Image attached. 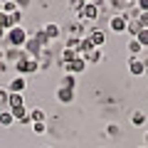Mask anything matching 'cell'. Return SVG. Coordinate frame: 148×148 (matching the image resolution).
<instances>
[{"label": "cell", "mask_w": 148, "mask_h": 148, "mask_svg": "<svg viewBox=\"0 0 148 148\" xmlns=\"http://www.w3.org/2000/svg\"><path fill=\"white\" fill-rule=\"evenodd\" d=\"M5 40H8V45L10 47H25V42L30 40V35H27V30L22 25H15V27H10V30L5 32Z\"/></svg>", "instance_id": "cell-1"}, {"label": "cell", "mask_w": 148, "mask_h": 148, "mask_svg": "<svg viewBox=\"0 0 148 148\" xmlns=\"http://www.w3.org/2000/svg\"><path fill=\"white\" fill-rule=\"evenodd\" d=\"M15 69L20 72V77H25V74H35V72H40V59L30 57V54L25 52V57H22L20 62H15Z\"/></svg>", "instance_id": "cell-2"}, {"label": "cell", "mask_w": 148, "mask_h": 148, "mask_svg": "<svg viewBox=\"0 0 148 148\" xmlns=\"http://www.w3.org/2000/svg\"><path fill=\"white\" fill-rule=\"evenodd\" d=\"M96 17H99V5H96V3H84V5L79 8V20L94 22Z\"/></svg>", "instance_id": "cell-3"}, {"label": "cell", "mask_w": 148, "mask_h": 148, "mask_svg": "<svg viewBox=\"0 0 148 148\" xmlns=\"http://www.w3.org/2000/svg\"><path fill=\"white\" fill-rule=\"evenodd\" d=\"M128 72H131L133 77H143V74L148 72V62L146 59H138V57H131L128 59Z\"/></svg>", "instance_id": "cell-4"}, {"label": "cell", "mask_w": 148, "mask_h": 148, "mask_svg": "<svg viewBox=\"0 0 148 148\" xmlns=\"http://www.w3.org/2000/svg\"><path fill=\"white\" fill-rule=\"evenodd\" d=\"M84 69H86V59L84 57H77V59H72V62L64 64V72L67 74H79V72H84Z\"/></svg>", "instance_id": "cell-5"}, {"label": "cell", "mask_w": 148, "mask_h": 148, "mask_svg": "<svg viewBox=\"0 0 148 148\" xmlns=\"http://www.w3.org/2000/svg\"><path fill=\"white\" fill-rule=\"evenodd\" d=\"M109 22H111V30H114V32H126V25H128V15H126V12H123V15H114Z\"/></svg>", "instance_id": "cell-6"}, {"label": "cell", "mask_w": 148, "mask_h": 148, "mask_svg": "<svg viewBox=\"0 0 148 148\" xmlns=\"http://www.w3.org/2000/svg\"><path fill=\"white\" fill-rule=\"evenodd\" d=\"M25 52L30 54V57H35V59H40V54H42V45L37 42L35 37H30V40H27V42H25Z\"/></svg>", "instance_id": "cell-7"}, {"label": "cell", "mask_w": 148, "mask_h": 148, "mask_svg": "<svg viewBox=\"0 0 148 148\" xmlns=\"http://www.w3.org/2000/svg\"><path fill=\"white\" fill-rule=\"evenodd\" d=\"M25 89H27V79L25 77H15V79L8 84V91H10V94H22Z\"/></svg>", "instance_id": "cell-8"}, {"label": "cell", "mask_w": 148, "mask_h": 148, "mask_svg": "<svg viewBox=\"0 0 148 148\" xmlns=\"http://www.w3.org/2000/svg\"><path fill=\"white\" fill-rule=\"evenodd\" d=\"M57 101H59V104H72V101H74V89H64V86H59V89H57Z\"/></svg>", "instance_id": "cell-9"}, {"label": "cell", "mask_w": 148, "mask_h": 148, "mask_svg": "<svg viewBox=\"0 0 148 148\" xmlns=\"http://www.w3.org/2000/svg\"><path fill=\"white\" fill-rule=\"evenodd\" d=\"M89 40H91V45L99 49L101 45H106V32H101V30H91V32H89Z\"/></svg>", "instance_id": "cell-10"}, {"label": "cell", "mask_w": 148, "mask_h": 148, "mask_svg": "<svg viewBox=\"0 0 148 148\" xmlns=\"http://www.w3.org/2000/svg\"><path fill=\"white\" fill-rule=\"evenodd\" d=\"M22 57H25V52L17 49V47H10V49L5 52V62H20Z\"/></svg>", "instance_id": "cell-11"}, {"label": "cell", "mask_w": 148, "mask_h": 148, "mask_svg": "<svg viewBox=\"0 0 148 148\" xmlns=\"http://www.w3.org/2000/svg\"><path fill=\"white\" fill-rule=\"evenodd\" d=\"M20 106H25V96L22 94H10V99H8V109H20Z\"/></svg>", "instance_id": "cell-12"}, {"label": "cell", "mask_w": 148, "mask_h": 148, "mask_svg": "<svg viewBox=\"0 0 148 148\" xmlns=\"http://www.w3.org/2000/svg\"><path fill=\"white\" fill-rule=\"evenodd\" d=\"M146 121H148V116H146V114H143V111H133V114H131V123H133V126H136V128L146 126Z\"/></svg>", "instance_id": "cell-13"}, {"label": "cell", "mask_w": 148, "mask_h": 148, "mask_svg": "<svg viewBox=\"0 0 148 148\" xmlns=\"http://www.w3.org/2000/svg\"><path fill=\"white\" fill-rule=\"evenodd\" d=\"M30 121L32 123H45V121H47V114H45L42 109H32L30 111Z\"/></svg>", "instance_id": "cell-14"}, {"label": "cell", "mask_w": 148, "mask_h": 148, "mask_svg": "<svg viewBox=\"0 0 148 148\" xmlns=\"http://www.w3.org/2000/svg\"><path fill=\"white\" fill-rule=\"evenodd\" d=\"M59 25H54V22H49V25H45V35H47V40H57L59 37Z\"/></svg>", "instance_id": "cell-15"}, {"label": "cell", "mask_w": 148, "mask_h": 148, "mask_svg": "<svg viewBox=\"0 0 148 148\" xmlns=\"http://www.w3.org/2000/svg\"><path fill=\"white\" fill-rule=\"evenodd\" d=\"M15 123V116H12V111H0V126H12Z\"/></svg>", "instance_id": "cell-16"}, {"label": "cell", "mask_w": 148, "mask_h": 148, "mask_svg": "<svg viewBox=\"0 0 148 148\" xmlns=\"http://www.w3.org/2000/svg\"><path fill=\"white\" fill-rule=\"evenodd\" d=\"M0 8H3V12H5V15H10V12L20 10V8H17V3H15V0H8V3H0Z\"/></svg>", "instance_id": "cell-17"}, {"label": "cell", "mask_w": 148, "mask_h": 148, "mask_svg": "<svg viewBox=\"0 0 148 148\" xmlns=\"http://www.w3.org/2000/svg\"><path fill=\"white\" fill-rule=\"evenodd\" d=\"M62 86H64V89H74V86H77L74 74H64V77H62Z\"/></svg>", "instance_id": "cell-18"}, {"label": "cell", "mask_w": 148, "mask_h": 148, "mask_svg": "<svg viewBox=\"0 0 148 148\" xmlns=\"http://www.w3.org/2000/svg\"><path fill=\"white\" fill-rule=\"evenodd\" d=\"M141 49H143V45H141V42H138L136 37H133L131 42H128V52H131V57H136V54H138V52H141Z\"/></svg>", "instance_id": "cell-19"}, {"label": "cell", "mask_w": 148, "mask_h": 148, "mask_svg": "<svg viewBox=\"0 0 148 148\" xmlns=\"http://www.w3.org/2000/svg\"><path fill=\"white\" fill-rule=\"evenodd\" d=\"M79 54H77V49H69V47H64V52H62V62L67 64V62H72V59H77Z\"/></svg>", "instance_id": "cell-20"}, {"label": "cell", "mask_w": 148, "mask_h": 148, "mask_svg": "<svg viewBox=\"0 0 148 148\" xmlns=\"http://www.w3.org/2000/svg\"><path fill=\"white\" fill-rule=\"evenodd\" d=\"M126 32H131V35H138V32H141V25H138V20H128Z\"/></svg>", "instance_id": "cell-21"}, {"label": "cell", "mask_w": 148, "mask_h": 148, "mask_svg": "<svg viewBox=\"0 0 148 148\" xmlns=\"http://www.w3.org/2000/svg\"><path fill=\"white\" fill-rule=\"evenodd\" d=\"M136 40L143 45V47H148V27H143V30L138 32V35H136Z\"/></svg>", "instance_id": "cell-22"}, {"label": "cell", "mask_w": 148, "mask_h": 148, "mask_svg": "<svg viewBox=\"0 0 148 148\" xmlns=\"http://www.w3.org/2000/svg\"><path fill=\"white\" fill-rule=\"evenodd\" d=\"M84 59H86V62H99V59H101V52H99V49H96V47H94V49H91V52H89V54H86V57H84Z\"/></svg>", "instance_id": "cell-23"}, {"label": "cell", "mask_w": 148, "mask_h": 148, "mask_svg": "<svg viewBox=\"0 0 148 148\" xmlns=\"http://www.w3.org/2000/svg\"><path fill=\"white\" fill-rule=\"evenodd\" d=\"M20 20H22V10H15V12H10V22H12V27H15Z\"/></svg>", "instance_id": "cell-24"}, {"label": "cell", "mask_w": 148, "mask_h": 148, "mask_svg": "<svg viewBox=\"0 0 148 148\" xmlns=\"http://www.w3.org/2000/svg\"><path fill=\"white\" fill-rule=\"evenodd\" d=\"M45 131H47V126H45V123H32V133H37V136H42Z\"/></svg>", "instance_id": "cell-25"}, {"label": "cell", "mask_w": 148, "mask_h": 148, "mask_svg": "<svg viewBox=\"0 0 148 148\" xmlns=\"http://www.w3.org/2000/svg\"><path fill=\"white\" fill-rule=\"evenodd\" d=\"M8 99H10V91L0 89V106H8Z\"/></svg>", "instance_id": "cell-26"}, {"label": "cell", "mask_w": 148, "mask_h": 148, "mask_svg": "<svg viewBox=\"0 0 148 148\" xmlns=\"http://www.w3.org/2000/svg\"><path fill=\"white\" fill-rule=\"evenodd\" d=\"M79 42H82L79 37H69V40H67V47L69 49H77V47H79Z\"/></svg>", "instance_id": "cell-27"}, {"label": "cell", "mask_w": 148, "mask_h": 148, "mask_svg": "<svg viewBox=\"0 0 148 148\" xmlns=\"http://www.w3.org/2000/svg\"><path fill=\"white\" fill-rule=\"evenodd\" d=\"M138 25H141V30L148 27V12H141V15H138Z\"/></svg>", "instance_id": "cell-28"}, {"label": "cell", "mask_w": 148, "mask_h": 148, "mask_svg": "<svg viewBox=\"0 0 148 148\" xmlns=\"http://www.w3.org/2000/svg\"><path fill=\"white\" fill-rule=\"evenodd\" d=\"M111 5H114V8H119V10H121V8H128V5H131V3H128V0H111Z\"/></svg>", "instance_id": "cell-29"}, {"label": "cell", "mask_w": 148, "mask_h": 148, "mask_svg": "<svg viewBox=\"0 0 148 148\" xmlns=\"http://www.w3.org/2000/svg\"><path fill=\"white\" fill-rule=\"evenodd\" d=\"M136 8L141 12H148V0H136Z\"/></svg>", "instance_id": "cell-30"}, {"label": "cell", "mask_w": 148, "mask_h": 148, "mask_svg": "<svg viewBox=\"0 0 148 148\" xmlns=\"http://www.w3.org/2000/svg\"><path fill=\"white\" fill-rule=\"evenodd\" d=\"M69 5H72V8H74V10H79V8H82V5H84V3H82V0H69Z\"/></svg>", "instance_id": "cell-31"}, {"label": "cell", "mask_w": 148, "mask_h": 148, "mask_svg": "<svg viewBox=\"0 0 148 148\" xmlns=\"http://www.w3.org/2000/svg\"><path fill=\"white\" fill-rule=\"evenodd\" d=\"M15 3H17V8H20V10H22V8H27V5H30L32 0H15Z\"/></svg>", "instance_id": "cell-32"}, {"label": "cell", "mask_w": 148, "mask_h": 148, "mask_svg": "<svg viewBox=\"0 0 148 148\" xmlns=\"http://www.w3.org/2000/svg\"><path fill=\"white\" fill-rule=\"evenodd\" d=\"M3 72H8V62H5V59L0 62V74H3Z\"/></svg>", "instance_id": "cell-33"}, {"label": "cell", "mask_w": 148, "mask_h": 148, "mask_svg": "<svg viewBox=\"0 0 148 148\" xmlns=\"http://www.w3.org/2000/svg\"><path fill=\"white\" fill-rule=\"evenodd\" d=\"M3 37H5V30H3V27H0V40H3Z\"/></svg>", "instance_id": "cell-34"}, {"label": "cell", "mask_w": 148, "mask_h": 148, "mask_svg": "<svg viewBox=\"0 0 148 148\" xmlns=\"http://www.w3.org/2000/svg\"><path fill=\"white\" fill-rule=\"evenodd\" d=\"M3 59H5V52H3V49H0V62H3Z\"/></svg>", "instance_id": "cell-35"}, {"label": "cell", "mask_w": 148, "mask_h": 148, "mask_svg": "<svg viewBox=\"0 0 148 148\" xmlns=\"http://www.w3.org/2000/svg\"><path fill=\"white\" fill-rule=\"evenodd\" d=\"M82 3H91V0H82Z\"/></svg>", "instance_id": "cell-36"}, {"label": "cell", "mask_w": 148, "mask_h": 148, "mask_svg": "<svg viewBox=\"0 0 148 148\" xmlns=\"http://www.w3.org/2000/svg\"><path fill=\"white\" fill-rule=\"evenodd\" d=\"M128 3H136V0H128Z\"/></svg>", "instance_id": "cell-37"}, {"label": "cell", "mask_w": 148, "mask_h": 148, "mask_svg": "<svg viewBox=\"0 0 148 148\" xmlns=\"http://www.w3.org/2000/svg\"><path fill=\"white\" fill-rule=\"evenodd\" d=\"M0 3H8V0H0Z\"/></svg>", "instance_id": "cell-38"}, {"label": "cell", "mask_w": 148, "mask_h": 148, "mask_svg": "<svg viewBox=\"0 0 148 148\" xmlns=\"http://www.w3.org/2000/svg\"><path fill=\"white\" fill-rule=\"evenodd\" d=\"M146 141H148V133H146Z\"/></svg>", "instance_id": "cell-39"}, {"label": "cell", "mask_w": 148, "mask_h": 148, "mask_svg": "<svg viewBox=\"0 0 148 148\" xmlns=\"http://www.w3.org/2000/svg\"><path fill=\"white\" fill-rule=\"evenodd\" d=\"M45 148H52V146H45Z\"/></svg>", "instance_id": "cell-40"}, {"label": "cell", "mask_w": 148, "mask_h": 148, "mask_svg": "<svg viewBox=\"0 0 148 148\" xmlns=\"http://www.w3.org/2000/svg\"><path fill=\"white\" fill-rule=\"evenodd\" d=\"M141 148H148V146H141Z\"/></svg>", "instance_id": "cell-41"}, {"label": "cell", "mask_w": 148, "mask_h": 148, "mask_svg": "<svg viewBox=\"0 0 148 148\" xmlns=\"http://www.w3.org/2000/svg\"><path fill=\"white\" fill-rule=\"evenodd\" d=\"M146 62H148V59H146Z\"/></svg>", "instance_id": "cell-42"}]
</instances>
